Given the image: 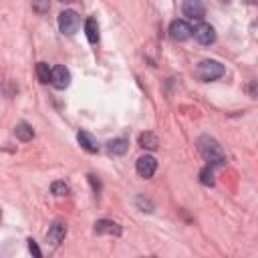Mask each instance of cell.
Segmentation results:
<instances>
[{"instance_id":"cell-13","label":"cell","mask_w":258,"mask_h":258,"mask_svg":"<svg viewBox=\"0 0 258 258\" xmlns=\"http://www.w3.org/2000/svg\"><path fill=\"white\" fill-rule=\"evenodd\" d=\"M14 135H16V139H20V141H30V139L34 137V129H32L28 123L20 121V123L14 127Z\"/></svg>"},{"instance_id":"cell-10","label":"cell","mask_w":258,"mask_h":258,"mask_svg":"<svg viewBox=\"0 0 258 258\" xmlns=\"http://www.w3.org/2000/svg\"><path fill=\"white\" fill-rule=\"evenodd\" d=\"M95 232L107 234V236H121V226L113 220H99V222H95Z\"/></svg>"},{"instance_id":"cell-1","label":"cell","mask_w":258,"mask_h":258,"mask_svg":"<svg viewBox=\"0 0 258 258\" xmlns=\"http://www.w3.org/2000/svg\"><path fill=\"white\" fill-rule=\"evenodd\" d=\"M198 149H200L202 157L208 161V165H224L226 163V153H224L222 145L214 137L202 135L198 139Z\"/></svg>"},{"instance_id":"cell-5","label":"cell","mask_w":258,"mask_h":258,"mask_svg":"<svg viewBox=\"0 0 258 258\" xmlns=\"http://www.w3.org/2000/svg\"><path fill=\"white\" fill-rule=\"evenodd\" d=\"M50 83L56 87V89H67L69 83H71V73L67 67L62 64H56L54 69H50Z\"/></svg>"},{"instance_id":"cell-18","label":"cell","mask_w":258,"mask_h":258,"mask_svg":"<svg viewBox=\"0 0 258 258\" xmlns=\"http://www.w3.org/2000/svg\"><path fill=\"white\" fill-rule=\"evenodd\" d=\"M32 10L42 16V14H46L50 10V2L48 0H32Z\"/></svg>"},{"instance_id":"cell-7","label":"cell","mask_w":258,"mask_h":258,"mask_svg":"<svg viewBox=\"0 0 258 258\" xmlns=\"http://www.w3.org/2000/svg\"><path fill=\"white\" fill-rule=\"evenodd\" d=\"M169 36L173 40H187L191 36V26L185 20H173L169 24Z\"/></svg>"},{"instance_id":"cell-16","label":"cell","mask_w":258,"mask_h":258,"mask_svg":"<svg viewBox=\"0 0 258 258\" xmlns=\"http://www.w3.org/2000/svg\"><path fill=\"white\" fill-rule=\"evenodd\" d=\"M36 75H38V81L48 85L50 83V67L46 62H38L36 64Z\"/></svg>"},{"instance_id":"cell-9","label":"cell","mask_w":258,"mask_h":258,"mask_svg":"<svg viewBox=\"0 0 258 258\" xmlns=\"http://www.w3.org/2000/svg\"><path fill=\"white\" fill-rule=\"evenodd\" d=\"M183 14L191 20H202L206 16V6L200 2V0H185L183 6H181Z\"/></svg>"},{"instance_id":"cell-2","label":"cell","mask_w":258,"mask_h":258,"mask_svg":"<svg viewBox=\"0 0 258 258\" xmlns=\"http://www.w3.org/2000/svg\"><path fill=\"white\" fill-rule=\"evenodd\" d=\"M224 75V64H220L218 60H212V58H206V60H202L200 64H198V69H196V77L200 79V81H216V79H220Z\"/></svg>"},{"instance_id":"cell-8","label":"cell","mask_w":258,"mask_h":258,"mask_svg":"<svg viewBox=\"0 0 258 258\" xmlns=\"http://www.w3.org/2000/svg\"><path fill=\"white\" fill-rule=\"evenodd\" d=\"M135 169H137V173L141 177H151L155 173V169H157V161L151 155H141L137 159V163H135Z\"/></svg>"},{"instance_id":"cell-3","label":"cell","mask_w":258,"mask_h":258,"mask_svg":"<svg viewBox=\"0 0 258 258\" xmlns=\"http://www.w3.org/2000/svg\"><path fill=\"white\" fill-rule=\"evenodd\" d=\"M79 24H81V18L75 10H64V12L58 14V28H60L62 34H67V36L75 34Z\"/></svg>"},{"instance_id":"cell-20","label":"cell","mask_w":258,"mask_h":258,"mask_svg":"<svg viewBox=\"0 0 258 258\" xmlns=\"http://www.w3.org/2000/svg\"><path fill=\"white\" fill-rule=\"evenodd\" d=\"M28 250H30L36 258H40V256H42V252L38 250V246H36V242H34V240H28Z\"/></svg>"},{"instance_id":"cell-19","label":"cell","mask_w":258,"mask_h":258,"mask_svg":"<svg viewBox=\"0 0 258 258\" xmlns=\"http://www.w3.org/2000/svg\"><path fill=\"white\" fill-rule=\"evenodd\" d=\"M50 191H52L54 196H67V194H69V185H67L64 181H54V183L50 185Z\"/></svg>"},{"instance_id":"cell-14","label":"cell","mask_w":258,"mask_h":258,"mask_svg":"<svg viewBox=\"0 0 258 258\" xmlns=\"http://www.w3.org/2000/svg\"><path fill=\"white\" fill-rule=\"evenodd\" d=\"M85 32H87V38H89L91 44H95L99 40V24H97L95 18H89L85 22Z\"/></svg>"},{"instance_id":"cell-12","label":"cell","mask_w":258,"mask_h":258,"mask_svg":"<svg viewBox=\"0 0 258 258\" xmlns=\"http://www.w3.org/2000/svg\"><path fill=\"white\" fill-rule=\"evenodd\" d=\"M127 149H129V141H127L125 137L111 139V141L107 143V151H109L111 155H123V153H127Z\"/></svg>"},{"instance_id":"cell-6","label":"cell","mask_w":258,"mask_h":258,"mask_svg":"<svg viewBox=\"0 0 258 258\" xmlns=\"http://www.w3.org/2000/svg\"><path fill=\"white\" fill-rule=\"evenodd\" d=\"M64 236H67V224L60 222V220H56V222L48 228V232H46V240H48V244L54 246V248L64 240Z\"/></svg>"},{"instance_id":"cell-4","label":"cell","mask_w":258,"mask_h":258,"mask_svg":"<svg viewBox=\"0 0 258 258\" xmlns=\"http://www.w3.org/2000/svg\"><path fill=\"white\" fill-rule=\"evenodd\" d=\"M191 32H194L196 40H198L200 44H204V46H208V44H212V42L216 40V30H214V26H210V24H206V22L198 24Z\"/></svg>"},{"instance_id":"cell-15","label":"cell","mask_w":258,"mask_h":258,"mask_svg":"<svg viewBox=\"0 0 258 258\" xmlns=\"http://www.w3.org/2000/svg\"><path fill=\"white\" fill-rule=\"evenodd\" d=\"M139 145L145 147V149H157L159 139H157V135H153V133H141V135H139Z\"/></svg>"},{"instance_id":"cell-21","label":"cell","mask_w":258,"mask_h":258,"mask_svg":"<svg viewBox=\"0 0 258 258\" xmlns=\"http://www.w3.org/2000/svg\"><path fill=\"white\" fill-rule=\"evenodd\" d=\"M89 181H91V185H93V189H95V194H97V191H99V187H101V185H99V181H97V179H95V175H89Z\"/></svg>"},{"instance_id":"cell-17","label":"cell","mask_w":258,"mask_h":258,"mask_svg":"<svg viewBox=\"0 0 258 258\" xmlns=\"http://www.w3.org/2000/svg\"><path fill=\"white\" fill-rule=\"evenodd\" d=\"M200 181L204 185H214V165H206L202 171H200Z\"/></svg>"},{"instance_id":"cell-22","label":"cell","mask_w":258,"mask_h":258,"mask_svg":"<svg viewBox=\"0 0 258 258\" xmlns=\"http://www.w3.org/2000/svg\"><path fill=\"white\" fill-rule=\"evenodd\" d=\"M60 2H64V4H69V2H75V0H60Z\"/></svg>"},{"instance_id":"cell-11","label":"cell","mask_w":258,"mask_h":258,"mask_svg":"<svg viewBox=\"0 0 258 258\" xmlns=\"http://www.w3.org/2000/svg\"><path fill=\"white\" fill-rule=\"evenodd\" d=\"M77 141H79L81 147H83L85 151H89V153H97V151H99L97 139H95L91 133H87V131H79V133H77Z\"/></svg>"}]
</instances>
